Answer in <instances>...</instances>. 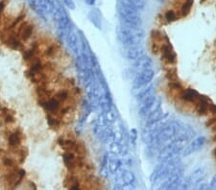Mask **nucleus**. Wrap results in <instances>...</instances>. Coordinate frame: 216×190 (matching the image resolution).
Listing matches in <instances>:
<instances>
[{
    "label": "nucleus",
    "instance_id": "obj_1",
    "mask_svg": "<svg viewBox=\"0 0 216 190\" xmlns=\"http://www.w3.org/2000/svg\"><path fill=\"white\" fill-rule=\"evenodd\" d=\"M24 178H25V171L18 167V168L15 169L5 171L1 179H0V181H1L2 186L4 188L13 189L18 187L23 182Z\"/></svg>",
    "mask_w": 216,
    "mask_h": 190
},
{
    "label": "nucleus",
    "instance_id": "obj_2",
    "mask_svg": "<svg viewBox=\"0 0 216 190\" xmlns=\"http://www.w3.org/2000/svg\"><path fill=\"white\" fill-rule=\"evenodd\" d=\"M15 33H16V36L18 37V38L22 42H26L33 35L34 25L30 21L23 20L15 28Z\"/></svg>",
    "mask_w": 216,
    "mask_h": 190
},
{
    "label": "nucleus",
    "instance_id": "obj_3",
    "mask_svg": "<svg viewBox=\"0 0 216 190\" xmlns=\"http://www.w3.org/2000/svg\"><path fill=\"white\" fill-rule=\"evenodd\" d=\"M6 138L9 147L15 148L20 146V145H23V142L25 140V135L21 129L18 128L15 130L9 131V133H6Z\"/></svg>",
    "mask_w": 216,
    "mask_h": 190
},
{
    "label": "nucleus",
    "instance_id": "obj_4",
    "mask_svg": "<svg viewBox=\"0 0 216 190\" xmlns=\"http://www.w3.org/2000/svg\"><path fill=\"white\" fill-rule=\"evenodd\" d=\"M206 143V138L204 136H200L195 138L194 140H192L188 145H186L185 148L183 151L184 156H189L193 153L197 152L198 150H200Z\"/></svg>",
    "mask_w": 216,
    "mask_h": 190
},
{
    "label": "nucleus",
    "instance_id": "obj_5",
    "mask_svg": "<svg viewBox=\"0 0 216 190\" xmlns=\"http://www.w3.org/2000/svg\"><path fill=\"white\" fill-rule=\"evenodd\" d=\"M0 120L7 125L14 124L16 121L15 113L8 108H0Z\"/></svg>",
    "mask_w": 216,
    "mask_h": 190
},
{
    "label": "nucleus",
    "instance_id": "obj_6",
    "mask_svg": "<svg viewBox=\"0 0 216 190\" xmlns=\"http://www.w3.org/2000/svg\"><path fill=\"white\" fill-rule=\"evenodd\" d=\"M206 176V168L204 167H199V168L195 169V171L192 173L191 176L188 178V180L191 183V186L193 184H196L198 182H201V181Z\"/></svg>",
    "mask_w": 216,
    "mask_h": 190
},
{
    "label": "nucleus",
    "instance_id": "obj_7",
    "mask_svg": "<svg viewBox=\"0 0 216 190\" xmlns=\"http://www.w3.org/2000/svg\"><path fill=\"white\" fill-rule=\"evenodd\" d=\"M184 99L189 100V101H193V100H195L198 97V94L196 91L192 90V89H188V90H186L184 92Z\"/></svg>",
    "mask_w": 216,
    "mask_h": 190
},
{
    "label": "nucleus",
    "instance_id": "obj_8",
    "mask_svg": "<svg viewBox=\"0 0 216 190\" xmlns=\"http://www.w3.org/2000/svg\"><path fill=\"white\" fill-rule=\"evenodd\" d=\"M165 18L169 21H173L176 19V15L173 11H168V12L165 14Z\"/></svg>",
    "mask_w": 216,
    "mask_h": 190
},
{
    "label": "nucleus",
    "instance_id": "obj_9",
    "mask_svg": "<svg viewBox=\"0 0 216 190\" xmlns=\"http://www.w3.org/2000/svg\"><path fill=\"white\" fill-rule=\"evenodd\" d=\"M191 5H192V1H187L183 7V12L184 14H187L189 12V10L191 8Z\"/></svg>",
    "mask_w": 216,
    "mask_h": 190
},
{
    "label": "nucleus",
    "instance_id": "obj_10",
    "mask_svg": "<svg viewBox=\"0 0 216 190\" xmlns=\"http://www.w3.org/2000/svg\"><path fill=\"white\" fill-rule=\"evenodd\" d=\"M7 5V0H1L0 1V19H1V15L3 13V11Z\"/></svg>",
    "mask_w": 216,
    "mask_h": 190
},
{
    "label": "nucleus",
    "instance_id": "obj_11",
    "mask_svg": "<svg viewBox=\"0 0 216 190\" xmlns=\"http://www.w3.org/2000/svg\"><path fill=\"white\" fill-rule=\"evenodd\" d=\"M196 188L197 189H208V188H210V186H209V184L207 183V182H202V183L199 184V185H197Z\"/></svg>",
    "mask_w": 216,
    "mask_h": 190
},
{
    "label": "nucleus",
    "instance_id": "obj_12",
    "mask_svg": "<svg viewBox=\"0 0 216 190\" xmlns=\"http://www.w3.org/2000/svg\"><path fill=\"white\" fill-rule=\"evenodd\" d=\"M209 186H210V188L216 189V176H214L211 179V181H210V182H209Z\"/></svg>",
    "mask_w": 216,
    "mask_h": 190
}]
</instances>
